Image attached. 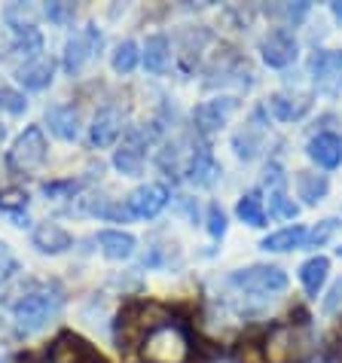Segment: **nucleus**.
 I'll list each match as a JSON object with an SVG mask.
<instances>
[{
	"label": "nucleus",
	"instance_id": "1",
	"mask_svg": "<svg viewBox=\"0 0 342 363\" xmlns=\"http://www.w3.org/2000/svg\"><path fill=\"white\" fill-rule=\"evenodd\" d=\"M62 308H65V294L55 284H37L25 290V296H18L13 306L16 333L18 336H34V333L53 324L62 315Z\"/></svg>",
	"mask_w": 342,
	"mask_h": 363
},
{
	"label": "nucleus",
	"instance_id": "2",
	"mask_svg": "<svg viewBox=\"0 0 342 363\" xmlns=\"http://www.w3.org/2000/svg\"><path fill=\"white\" fill-rule=\"evenodd\" d=\"M311 354H315V336H311L309 324H299V320L275 324L263 336L266 363H309Z\"/></svg>",
	"mask_w": 342,
	"mask_h": 363
},
{
	"label": "nucleus",
	"instance_id": "3",
	"mask_svg": "<svg viewBox=\"0 0 342 363\" xmlns=\"http://www.w3.org/2000/svg\"><path fill=\"white\" fill-rule=\"evenodd\" d=\"M46 156H49V144H46L43 125H28L13 140V147L6 150V168L18 177H28L46 165Z\"/></svg>",
	"mask_w": 342,
	"mask_h": 363
},
{
	"label": "nucleus",
	"instance_id": "4",
	"mask_svg": "<svg viewBox=\"0 0 342 363\" xmlns=\"http://www.w3.org/2000/svg\"><path fill=\"white\" fill-rule=\"evenodd\" d=\"M140 345H144L140 354H144L147 363H187L189 360V339L175 324L156 327Z\"/></svg>",
	"mask_w": 342,
	"mask_h": 363
},
{
	"label": "nucleus",
	"instance_id": "5",
	"mask_svg": "<svg viewBox=\"0 0 342 363\" xmlns=\"http://www.w3.org/2000/svg\"><path fill=\"white\" fill-rule=\"evenodd\" d=\"M49 363H107L92 342L74 330H62L49 342Z\"/></svg>",
	"mask_w": 342,
	"mask_h": 363
},
{
	"label": "nucleus",
	"instance_id": "6",
	"mask_svg": "<svg viewBox=\"0 0 342 363\" xmlns=\"http://www.w3.org/2000/svg\"><path fill=\"white\" fill-rule=\"evenodd\" d=\"M104 43V34L98 31V25H86V28H79V31L74 34L65 43V55H62V67H65V74H79L92 58L98 55V49H101Z\"/></svg>",
	"mask_w": 342,
	"mask_h": 363
},
{
	"label": "nucleus",
	"instance_id": "7",
	"mask_svg": "<svg viewBox=\"0 0 342 363\" xmlns=\"http://www.w3.org/2000/svg\"><path fill=\"white\" fill-rule=\"evenodd\" d=\"M229 281L245 294H281L287 287V275L278 266H248L233 272Z\"/></svg>",
	"mask_w": 342,
	"mask_h": 363
},
{
	"label": "nucleus",
	"instance_id": "8",
	"mask_svg": "<svg viewBox=\"0 0 342 363\" xmlns=\"http://www.w3.org/2000/svg\"><path fill=\"white\" fill-rule=\"evenodd\" d=\"M297 55H299V43L287 28H272V31L260 40V58H263L266 67L285 70L297 62Z\"/></svg>",
	"mask_w": 342,
	"mask_h": 363
},
{
	"label": "nucleus",
	"instance_id": "9",
	"mask_svg": "<svg viewBox=\"0 0 342 363\" xmlns=\"http://www.w3.org/2000/svg\"><path fill=\"white\" fill-rule=\"evenodd\" d=\"M236 107H238V98L236 95H214V98L202 101V104L193 110L196 132L199 135H214V132H220V128L229 123V116L236 113Z\"/></svg>",
	"mask_w": 342,
	"mask_h": 363
},
{
	"label": "nucleus",
	"instance_id": "10",
	"mask_svg": "<svg viewBox=\"0 0 342 363\" xmlns=\"http://www.w3.org/2000/svg\"><path fill=\"white\" fill-rule=\"evenodd\" d=\"M168 205V189L162 184H140L138 189H132L126 199V208L128 214H132V220H153L165 211Z\"/></svg>",
	"mask_w": 342,
	"mask_h": 363
},
{
	"label": "nucleus",
	"instance_id": "11",
	"mask_svg": "<svg viewBox=\"0 0 342 363\" xmlns=\"http://www.w3.org/2000/svg\"><path fill=\"white\" fill-rule=\"evenodd\" d=\"M126 132V119H123V110L119 107H101L89 125V147L95 150H107L114 147L119 135Z\"/></svg>",
	"mask_w": 342,
	"mask_h": 363
},
{
	"label": "nucleus",
	"instance_id": "12",
	"mask_svg": "<svg viewBox=\"0 0 342 363\" xmlns=\"http://www.w3.org/2000/svg\"><path fill=\"white\" fill-rule=\"evenodd\" d=\"M311 79H315L318 92H336L342 83V52L339 49H318L309 62Z\"/></svg>",
	"mask_w": 342,
	"mask_h": 363
},
{
	"label": "nucleus",
	"instance_id": "13",
	"mask_svg": "<svg viewBox=\"0 0 342 363\" xmlns=\"http://www.w3.org/2000/svg\"><path fill=\"white\" fill-rule=\"evenodd\" d=\"M180 174L196 186H211L220 174V165L214 162V156H211V150L205 144H193L184 159V165H180Z\"/></svg>",
	"mask_w": 342,
	"mask_h": 363
},
{
	"label": "nucleus",
	"instance_id": "14",
	"mask_svg": "<svg viewBox=\"0 0 342 363\" xmlns=\"http://www.w3.org/2000/svg\"><path fill=\"white\" fill-rule=\"evenodd\" d=\"M46 125H49V132H53L58 140H77L79 132H83V116H79V110L74 104H53V107H46Z\"/></svg>",
	"mask_w": 342,
	"mask_h": 363
},
{
	"label": "nucleus",
	"instance_id": "15",
	"mask_svg": "<svg viewBox=\"0 0 342 363\" xmlns=\"http://www.w3.org/2000/svg\"><path fill=\"white\" fill-rule=\"evenodd\" d=\"M31 245L40 250V254H49V257H58V254H67L70 247H74V235L65 229L53 223V220H46V223H37L31 229Z\"/></svg>",
	"mask_w": 342,
	"mask_h": 363
},
{
	"label": "nucleus",
	"instance_id": "16",
	"mask_svg": "<svg viewBox=\"0 0 342 363\" xmlns=\"http://www.w3.org/2000/svg\"><path fill=\"white\" fill-rule=\"evenodd\" d=\"M306 153L318 168L333 171L342 165V138L336 132H318L306 144Z\"/></svg>",
	"mask_w": 342,
	"mask_h": 363
},
{
	"label": "nucleus",
	"instance_id": "17",
	"mask_svg": "<svg viewBox=\"0 0 342 363\" xmlns=\"http://www.w3.org/2000/svg\"><path fill=\"white\" fill-rule=\"evenodd\" d=\"M16 79L25 92H43V89H49L55 79V62L46 55L37 58V62H28L16 70Z\"/></svg>",
	"mask_w": 342,
	"mask_h": 363
},
{
	"label": "nucleus",
	"instance_id": "18",
	"mask_svg": "<svg viewBox=\"0 0 342 363\" xmlns=\"http://www.w3.org/2000/svg\"><path fill=\"white\" fill-rule=\"evenodd\" d=\"M269 113H272L278 123H297V119H303L311 107V98L309 95H290V92H275L269 95L266 101Z\"/></svg>",
	"mask_w": 342,
	"mask_h": 363
},
{
	"label": "nucleus",
	"instance_id": "19",
	"mask_svg": "<svg viewBox=\"0 0 342 363\" xmlns=\"http://www.w3.org/2000/svg\"><path fill=\"white\" fill-rule=\"evenodd\" d=\"M95 245L101 247V254L107 259H114V263H123V259H128L135 254L138 241L132 232H123V229H101L95 235Z\"/></svg>",
	"mask_w": 342,
	"mask_h": 363
},
{
	"label": "nucleus",
	"instance_id": "20",
	"mask_svg": "<svg viewBox=\"0 0 342 363\" xmlns=\"http://www.w3.org/2000/svg\"><path fill=\"white\" fill-rule=\"evenodd\" d=\"M140 62H144L147 74H153V77L165 74L168 65H171V43H168V37L165 34L147 37L144 49H140Z\"/></svg>",
	"mask_w": 342,
	"mask_h": 363
},
{
	"label": "nucleus",
	"instance_id": "21",
	"mask_svg": "<svg viewBox=\"0 0 342 363\" xmlns=\"http://www.w3.org/2000/svg\"><path fill=\"white\" fill-rule=\"evenodd\" d=\"M309 245V229L306 226H285L272 232V235H266L260 241V247L263 250H272V254H285V250H299Z\"/></svg>",
	"mask_w": 342,
	"mask_h": 363
},
{
	"label": "nucleus",
	"instance_id": "22",
	"mask_svg": "<svg viewBox=\"0 0 342 363\" xmlns=\"http://www.w3.org/2000/svg\"><path fill=\"white\" fill-rule=\"evenodd\" d=\"M83 211L86 214H92L98 220H110V223H128L132 214H128L126 205H116L114 199L107 196H98V199H83Z\"/></svg>",
	"mask_w": 342,
	"mask_h": 363
},
{
	"label": "nucleus",
	"instance_id": "23",
	"mask_svg": "<svg viewBox=\"0 0 342 363\" xmlns=\"http://www.w3.org/2000/svg\"><path fill=\"white\" fill-rule=\"evenodd\" d=\"M330 193V184L324 174H311V171H297V196L303 205H318Z\"/></svg>",
	"mask_w": 342,
	"mask_h": 363
},
{
	"label": "nucleus",
	"instance_id": "24",
	"mask_svg": "<svg viewBox=\"0 0 342 363\" xmlns=\"http://www.w3.org/2000/svg\"><path fill=\"white\" fill-rule=\"evenodd\" d=\"M327 272H330V259L321 257V254L306 259V263L299 266V281H303V287H306L309 296L321 294V287H324V281H327Z\"/></svg>",
	"mask_w": 342,
	"mask_h": 363
},
{
	"label": "nucleus",
	"instance_id": "25",
	"mask_svg": "<svg viewBox=\"0 0 342 363\" xmlns=\"http://www.w3.org/2000/svg\"><path fill=\"white\" fill-rule=\"evenodd\" d=\"M9 52H13L16 58H25V65L37 62V58H43V34H40L37 28H28V31L13 34V46H9Z\"/></svg>",
	"mask_w": 342,
	"mask_h": 363
},
{
	"label": "nucleus",
	"instance_id": "26",
	"mask_svg": "<svg viewBox=\"0 0 342 363\" xmlns=\"http://www.w3.org/2000/svg\"><path fill=\"white\" fill-rule=\"evenodd\" d=\"M236 217L241 220V223H248V226H266V208H263V199H260L257 189H250V193H245L238 199V205H236Z\"/></svg>",
	"mask_w": 342,
	"mask_h": 363
},
{
	"label": "nucleus",
	"instance_id": "27",
	"mask_svg": "<svg viewBox=\"0 0 342 363\" xmlns=\"http://www.w3.org/2000/svg\"><path fill=\"white\" fill-rule=\"evenodd\" d=\"M233 147L238 159H254L263 150V125H257V123L245 125V132H238L233 138Z\"/></svg>",
	"mask_w": 342,
	"mask_h": 363
},
{
	"label": "nucleus",
	"instance_id": "28",
	"mask_svg": "<svg viewBox=\"0 0 342 363\" xmlns=\"http://www.w3.org/2000/svg\"><path fill=\"white\" fill-rule=\"evenodd\" d=\"M138 62H140V49H138L135 40H123V43H116L114 55H110V67H114L119 77L132 74V70L138 67Z\"/></svg>",
	"mask_w": 342,
	"mask_h": 363
},
{
	"label": "nucleus",
	"instance_id": "29",
	"mask_svg": "<svg viewBox=\"0 0 342 363\" xmlns=\"http://www.w3.org/2000/svg\"><path fill=\"white\" fill-rule=\"evenodd\" d=\"M37 16H40V9L31 6V4H9L4 9V18H6V25L13 28V34L28 31V28H37Z\"/></svg>",
	"mask_w": 342,
	"mask_h": 363
},
{
	"label": "nucleus",
	"instance_id": "30",
	"mask_svg": "<svg viewBox=\"0 0 342 363\" xmlns=\"http://www.w3.org/2000/svg\"><path fill=\"white\" fill-rule=\"evenodd\" d=\"M25 208H28V193H22V189H4L0 193V211L9 220H16V226H28Z\"/></svg>",
	"mask_w": 342,
	"mask_h": 363
},
{
	"label": "nucleus",
	"instance_id": "31",
	"mask_svg": "<svg viewBox=\"0 0 342 363\" xmlns=\"http://www.w3.org/2000/svg\"><path fill=\"white\" fill-rule=\"evenodd\" d=\"M83 186H86L83 177H65V180H46V184L40 186V193L46 199H74Z\"/></svg>",
	"mask_w": 342,
	"mask_h": 363
},
{
	"label": "nucleus",
	"instance_id": "32",
	"mask_svg": "<svg viewBox=\"0 0 342 363\" xmlns=\"http://www.w3.org/2000/svg\"><path fill=\"white\" fill-rule=\"evenodd\" d=\"M43 16H46L53 25L65 28V25H70V22L77 18V6H74V4H65V0H55V4H46V6H43Z\"/></svg>",
	"mask_w": 342,
	"mask_h": 363
},
{
	"label": "nucleus",
	"instance_id": "33",
	"mask_svg": "<svg viewBox=\"0 0 342 363\" xmlns=\"http://www.w3.org/2000/svg\"><path fill=\"white\" fill-rule=\"evenodd\" d=\"M28 110V101L22 92H16V89H6L0 86V113H9V116H22Z\"/></svg>",
	"mask_w": 342,
	"mask_h": 363
},
{
	"label": "nucleus",
	"instance_id": "34",
	"mask_svg": "<svg viewBox=\"0 0 342 363\" xmlns=\"http://www.w3.org/2000/svg\"><path fill=\"white\" fill-rule=\"evenodd\" d=\"M339 226H342V223H339L336 217L321 220L315 229H309V245H306V247H321V245H327V241L336 235V229H339Z\"/></svg>",
	"mask_w": 342,
	"mask_h": 363
},
{
	"label": "nucleus",
	"instance_id": "35",
	"mask_svg": "<svg viewBox=\"0 0 342 363\" xmlns=\"http://www.w3.org/2000/svg\"><path fill=\"white\" fill-rule=\"evenodd\" d=\"M208 232H211V238H224L226 235V214H224V208L217 205H208Z\"/></svg>",
	"mask_w": 342,
	"mask_h": 363
},
{
	"label": "nucleus",
	"instance_id": "36",
	"mask_svg": "<svg viewBox=\"0 0 342 363\" xmlns=\"http://www.w3.org/2000/svg\"><path fill=\"white\" fill-rule=\"evenodd\" d=\"M321 311H324V315H336V311H342V278L327 290L324 302H321Z\"/></svg>",
	"mask_w": 342,
	"mask_h": 363
},
{
	"label": "nucleus",
	"instance_id": "37",
	"mask_svg": "<svg viewBox=\"0 0 342 363\" xmlns=\"http://www.w3.org/2000/svg\"><path fill=\"white\" fill-rule=\"evenodd\" d=\"M13 272H16V254L6 241H0V284H4Z\"/></svg>",
	"mask_w": 342,
	"mask_h": 363
},
{
	"label": "nucleus",
	"instance_id": "38",
	"mask_svg": "<svg viewBox=\"0 0 342 363\" xmlns=\"http://www.w3.org/2000/svg\"><path fill=\"white\" fill-rule=\"evenodd\" d=\"M281 16H287L294 25H299L309 16V4H294V6H281Z\"/></svg>",
	"mask_w": 342,
	"mask_h": 363
},
{
	"label": "nucleus",
	"instance_id": "39",
	"mask_svg": "<svg viewBox=\"0 0 342 363\" xmlns=\"http://www.w3.org/2000/svg\"><path fill=\"white\" fill-rule=\"evenodd\" d=\"M330 9H333V16H336V18H342V0H336V4L330 6Z\"/></svg>",
	"mask_w": 342,
	"mask_h": 363
},
{
	"label": "nucleus",
	"instance_id": "40",
	"mask_svg": "<svg viewBox=\"0 0 342 363\" xmlns=\"http://www.w3.org/2000/svg\"><path fill=\"white\" fill-rule=\"evenodd\" d=\"M0 363H16V357L13 354H4V357H0Z\"/></svg>",
	"mask_w": 342,
	"mask_h": 363
},
{
	"label": "nucleus",
	"instance_id": "41",
	"mask_svg": "<svg viewBox=\"0 0 342 363\" xmlns=\"http://www.w3.org/2000/svg\"><path fill=\"white\" fill-rule=\"evenodd\" d=\"M4 138H6V128H4V125H0V144H4Z\"/></svg>",
	"mask_w": 342,
	"mask_h": 363
},
{
	"label": "nucleus",
	"instance_id": "42",
	"mask_svg": "<svg viewBox=\"0 0 342 363\" xmlns=\"http://www.w3.org/2000/svg\"><path fill=\"white\" fill-rule=\"evenodd\" d=\"M336 254H339V257H342V247H336Z\"/></svg>",
	"mask_w": 342,
	"mask_h": 363
}]
</instances>
